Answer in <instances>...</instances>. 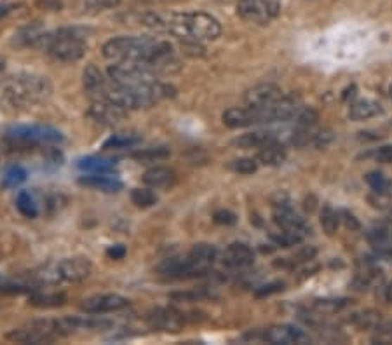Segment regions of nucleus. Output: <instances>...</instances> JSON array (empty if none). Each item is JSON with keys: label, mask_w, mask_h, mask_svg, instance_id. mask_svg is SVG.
<instances>
[{"label": "nucleus", "mask_w": 392, "mask_h": 345, "mask_svg": "<svg viewBox=\"0 0 392 345\" xmlns=\"http://www.w3.org/2000/svg\"><path fill=\"white\" fill-rule=\"evenodd\" d=\"M103 56L119 61H140L154 67L157 72H169L173 61V46L155 37H115L103 46Z\"/></svg>", "instance_id": "f257e3e1"}, {"label": "nucleus", "mask_w": 392, "mask_h": 345, "mask_svg": "<svg viewBox=\"0 0 392 345\" xmlns=\"http://www.w3.org/2000/svg\"><path fill=\"white\" fill-rule=\"evenodd\" d=\"M51 81L37 74H18L0 84V101L11 108H32L49 100Z\"/></svg>", "instance_id": "f03ea898"}, {"label": "nucleus", "mask_w": 392, "mask_h": 345, "mask_svg": "<svg viewBox=\"0 0 392 345\" xmlns=\"http://www.w3.org/2000/svg\"><path fill=\"white\" fill-rule=\"evenodd\" d=\"M164 18V32L183 41H215L221 34V25L208 13H173Z\"/></svg>", "instance_id": "7ed1b4c3"}, {"label": "nucleus", "mask_w": 392, "mask_h": 345, "mask_svg": "<svg viewBox=\"0 0 392 345\" xmlns=\"http://www.w3.org/2000/svg\"><path fill=\"white\" fill-rule=\"evenodd\" d=\"M87 32L84 28L68 27L60 28L51 34H44L37 47L46 51L51 58L65 63L79 61L87 53Z\"/></svg>", "instance_id": "20e7f679"}, {"label": "nucleus", "mask_w": 392, "mask_h": 345, "mask_svg": "<svg viewBox=\"0 0 392 345\" xmlns=\"http://www.w3.org/2000/svg\"><path fill=\"white\" fill-rule=\"evenodd\" d=\"M157 74L154 67L140 61H119L108 67V79L115 84L126 87H141L157 81Z\"/></svg>", "instance_id": "39448f33"}, {"label": "nucleus", "mask_w": 392, "mask_h": 345, "mask_svg": "<svg viewBox=\"0 0 392 345\" xmlns=\"http://www.w3.org/2000/svg\"><path fill=\"white\" fill-rule=\"evenodd\" d=\"M6 140L13 147H28V145L42 143H60L65 140L63 133L56 128L44 124L14 126L6 133Z\"/></svg>", "instance_id": "423d86ee"}, {"label": "nucleus", "mask_w": 392, "mask_h": 345, "mask_svg": "<svg viewBox=\"0 0 392 345\" xmlns=\"http://www.w3.org/2000/svg\"><path fill=\"white\" fill-rule=\"evenodd\" d=\"M272 218H274L275 225H277L282 232L300 239V241H303V239L311 234V225H308L307 221H305V218L300 216L292 206L275 204Z\"/></svg>", "instance_id": "0eeeda50"}, {"label": "nucleus", "mask_w": 392, "mask_h": 345, "mask_svg": "<svg viewBox=\"0 0 392 345\" xmlns=\"http://www.w3.org/2000/svg\"><path fill=\"white\" fill-rule=\"evenodd\" d=\"M237 14L255 25H268L277 16V6L270 0H239Z\"/></svg>", "instance_id": "6e6552de"}, {"label": "nucleus", "mask_w": 392, "mask_h": 345, "mask_svg": "<svg viewBox=\"0 0 392 345\" xmlns=\"http://www.w3.org/2000/svg\"><path fill=\"white\" fill-rule=\"evenodd\" d=\"M87 117L93 122L100 126H107V128H114V126L122 124L128 117V110L119 105L112 103V101L105 100H94L91 107L86 112Z\"/></svg>", "instance_id": "1a4fd4ad"}, {"label": "nucleus", "mask_w": 392, "mask_h": 345, "mask_svg": "<svg viewBox=\"0 0 392 345\" xmlns=\"http://www.w3.org/2000/svg\"><path fill=\"white\" fill-rule=\"evenodd\" d=\"M91 271H93V265L84 256L65 259L53 268V282H81L89 278Z\"/></svg>", "instance_id": "9d476101"}, {"label": "nucleus", "mask_w": 392, "mask_h": 345, "mask_svg": "<svg viewBox=\"0 0 392 345\" xmlns=\"http://www.w3.org/2000/svg\"><path fill=\"white\" fill-rule=\"evenodd\" d=\"M147 323L152 330L164 333H178L185 325V315L173 307H159L147 314Z\"/></svg>", "instance_id": "9b49d317"}, {"label": "nucleus", "mask_w": 392, "mask_h": 345, "mask_svg": "<svg viewBox=\"0 0 392 345\" xmlns=\"http://www.w3.org/2000/svg\"><path fill=\"white\" fill-rule=\"evenodd\" d=\"M129 307V300L126 297L115 295V293H103V295H93L81 304V308L86 314H110V312L124 311Z\"/></svg>", "instance_id": "f8f14e48"}, {"label": "nucleus", "mask_w": 392, "mask_h": 345, "mask_svg": "<svg viewBox=\"0 0 392 345\" xmlns=\"http://www.w3.org/2000/svg\"><path fill=\"white\" fill-rule=\"evenodd\" d=\"M281 96V87H277L275 84H260L246 91L244 105L249 108H265L275 103Z\"/></svg>", "instance_id": "ddd939ff"}, {"label": "nucleus", "mask_w": 392, "mask_h": 345, "mask_svg": "<svg viewBox=\"0 0 392 345\" xmlns=\"http://www.w3.org/2000/svg\"><path fill=\"white\" fill-rule=\"evenodd\" d=\"M216 256L218 249L213 245H208V242H199V245H195L187 255L192 268H194L195 278H197V275H204L206 272L211 268V265L215 263Z\"/></svg>", "instance_id": "4468645a"}, {"label": "nucleus", "mask_w": 392, "mask_h": 345, "mask_svg": "<svg viewBox=\"0 0 392 345\" xmlns=\"http://www.w3.org/2000/svg\"><path fill=\"white\" fill-rule=\"evenodd\" d=\"M261 339L265 342L270 344H282V345H289V344H302L307 340V335L302 332V330L295 328V326L289 325H277V326H270L263 332Z\"/></svg>", "instance_id": "2eb2a0df"}, {"label": "nucleus", "mask_w": 392, "mask_h": 345, "mask_svg": "<svg viewBox=\"0 0 392 345\" xmlns=\"http://www.w3.org/2000/svg\"><path fill=\"white\" fill-rule=\"evenodd\" d=\"M79 183H81L82 187L93 188V190L100 192H108V194L119 192L124 187V183L112 173H87L86 176L79 178Z\"/></svg>", "instance_id": "dca6fc26"}, {"label": "nucleus", "mask_w": 392, "mask_h": 345, "mask_svg": "<svg viewBox=\"0 0 392 345\" xmlns=\"http://www.w3.org/2000/svg\"><path fill=\"white\" fill-rule=\"evenodd\" d=\"M223 124L230 129L239 128H249V126L259 124V117H256L255 108L249 107H232L228 110L223 112L221 115Z\"/></svg>", "instance_id": "f3484780"}, {"label": "nucleus", "mask_w": 392, "mask_h": 345, "mask_svg": "<svg viewBox=\"0 0 392 345\" xmlns=\"http://www.w3.org/2000/svg\"><path fill=\"white\" fill-rule=\"evenodd\" d=\"M255 253L246 242H232L223 253V263L232 268H244L253 265Z\"/></svg>", "instance_id": "a211bd4d"}, {"label": "nucleus", "mask_w": 392, "mask_h": 345, "mask_svg": "<svg viewBox=\"0 0 392 345\" xmlns=\"http://www.w3.org/2000/svg\"><path fill=\"white\" fill-rule=\"evenodd\" d=\"M7 340L11 342H18V344H51L53 339L47 335L46 332L37 325V323H30L25 328H18L13 330L11 333H7Z\"/></svg>", "instance_id": "6ab92c4d"}, {"label": "nucleus", "mask_w": 392, "mask_h": 345, "mask_svg": "<svg viewBox=\"0 0 392 345\" xmlns=\"http://www.w3.org/2000/svg\"><path fill=\"white\" fill-rule=\"evenodd\" d=\"M143 183L152 188H171L176 183V174L166 166H154L145 171Z\"/></svg>", "instance_id": "aec40b11"}, {"label": "nucleus", "mask_w": 392, "mask_h": 345, "mask_svg": "<svg viewBox=\"0 0 392 345\" xmlns=\"http://www.w3.org/2000/svg\"><path fill=\"white\" fill-rule=\"evenodd\" d=\"M274 141H277V138H275V134L270 133V131H253V133H246L237 136L232 141V145L237 148L248 150V148H263L267 147V145L274 143Z\"/></svg>", "instance_id": "412c9836"}, {"label": "nucleus", "mask_w": 392, "mask_h": 345, "mask_svg": "<svg viewBox=\"0 0 392 345\" xmlns=\"http://www.w3.org/2000/svg\"><path fill=\"white\" fill-rule=\"evenodd\" d=\"M28 300H30V305H34V307L54 308L67 304V295L61 292H47V289L42 292V289H39V292L30 293Z\"/></svg>", "instance_id": "4be33fe9"}, {"label": "nucleus", "mask_w": 392, "mask_h": 345, "mask_svg": "<svg viewBox=\"0 0 392 345\" xmlns=\"http://www.w3.org/2000/svg\"><path fill=\"white\" fill-rule=\"evenodd\" d=\"M286 148L282 147L279 141H274V143L267 145V147L260 148L259 155H256V162L263 166H281L282 162L286 161Z\"/></svg>", "instance_id": "5701e85b"}, {"label": "nucleus", "mask_w": 392, "mask_h": 345, "mask_svg": "<svg viewBox=\"0 0 392 345\" xmlns=\"http://www.w3.org/2000/svg\"><path fill=\"white\" fill-rule=\"evenodd\" d=\"M77 168L84 173H114L115 161L98 157V155H87V157L79 159Z\"/></svg>", "instance_id": "b1692460"}, {"label": "nucleus", "mask_w": 392, "mask_h": 345, "mask_svg": "<svg viewBox=\"0 0 392 345\" xmlns=\"http://www.w3.org/2000/svg\"><path fill=\"white\" fill-rule=\"evenodd\" d=\"M107 84L108 79L105 77L103 72H101L96 65H87L84 70V87L87 93L93 98H96Z\"/></svg>", "instance_id": "393cba45"}, {"label": "nucleus", "mask_w": 392, "mask_h": 345, "mask_svg": "<svg viewBox=\"0 0 392 345\" xmlns=\"http://www.w3.org/2000/svg\"><path fill=\"white\" fill-rule=\"evenodd\" d=\"M379 114H382V107L373 100L355 101L351 105V110H348V117L352 121H366V119H372Z\"/></svg>", "instance_id": "a878e982"}, {"label": "nucleus", "mask_w": 392, "mask_h": 345, "mask_svg": "<svg viewBox=\"0 0 392 345\" xmlns=\"http://www.w3.org/2000/svg\"><path fill=\"white\" fill-rule=\"evenodd\" d=\"M44 34H46V32L42 30L41 25L35 23V25H32V27L21 28V30L14 35V44H16V46H21V47H28V46L37 47V44H39V41H41V37Z\"/></svg>", "instance_id": "bb28decb"}, {"label": "nucleus", "mask_w": 392, "mask_h": 345, "mask_svg": "<svg viewBox=\"0 0 392 345\" xmlns=\"http://www.w3.org/2000/svg\"><path fill=\"white\" fill-rule=\"evenodd\" d=\"M141 141V138L138 134L133 133H117L112 134L108 140H105L103 148L105 150H110V148H115V150H121V148H131L134 145H138Z\"/></svg>", "instance_id": "cd10ccee"}, {"label": "nucleus", "mask_w": 392, "mask_h": 345, "mask_svg": "<svg viewBox=\"0 0 392 345\" xmlns=\"http://www.w3.org/2000/svg\"><path fill=\"white\" fill-rule=\"evenodd\" d=\"M131 201H133L138 208L147 209V208H152V206L157 204L159 197H157V194L154 192V188L143 187V188H134V190L131 192Z\"/></svg>", "instance_id": "c85d7f7f"}, {"label": "nucleus", "mask_w": 392, "mask_h": 345, "mask_svg": "<svg viewBox=\"0 0 392 345\" xmlns=\"http://www.w3.org/2000/svg\"><path fill=\"white\" fill-rule=\"evenodd\" d=\"M169 148L166 147H150V148H141V150L134 152L133 159L138 162H155V161H162V159H168L169 157Z\"/></svg>", "instance_id": "c756f323"}, {"label": "nucleus", "mask_w": 392, "mask_h": 345, "mask_svg": "<svg viewBox=\"0 0 392 345\" xmlns=\"http://www.w3.org/2000/svg\"><path fill=\"white\" fill-rule=\"evenodd\" d=\"M16 208L25 218H37L39 216V208L35 204L34 197L30 195V192H20L16 199Z\"/></svg>", "instance_id": "7c9ffc66"}, {"label": "nucleus", "mask_w": 392, "mask_h": 345, "mask_svg": "<svg viewBox=\"0 0 392 345\" xmlns=\"http://www.w3.org/2000/svg\"><path fill=\"white\" fill-rule=\"evenodd\" d=\"M340 225V215L337 211H333L329 206H325L321 209V227L325 228V232L328 235H333L339 230Z\"/></svg>", "instance_id": "2f4dec72"}, {"label": "nucleus", "mask_w": 392, "mask_h": 345, "mask_svg": "<svg viewBox=\"0 0 392 345\" xmlns=\"http://www.w3.org/2000/svg\"><path fill=\"white\" fill-rule=\"evenodd\" d=\"M25 180H27V171H25V168H21V166H11L6 174H4L2 185L6 188H16L20 187Z\"/></svg>", "instance_id": "473e14b6"}, {"label": "nucleus", "mask_w": 392, "mask_h": 345, "mask_svg": "<svg viewBox=\"0 0 392 345\" xmlns=\"http://www.w3.org/2000/svg\"><path fill=\"white\" fill-rule=\"evenodd\" d=\"M228 168L239 174H253L259 169V162H256V159H235L228 164Z\"/></svg>", "instance_id": "72a5a7b5"}, {"label": "nucleus", "mask_w": 392, "mask_h": 345, "mask_svg": "<svg viewBox=\"0 0 392 345\" xmlns=\"http://www.w3.org/2000/svg\"><path fill=\"white\" fill-rule=\"evenodd\" d=\"M366 181H368L370 187H372L375 192H379V194H384V192L389 188V181H387V178L379 171L370 173L368 176H366Z\"/></svg>", "instance_id": "f704fd0d"}, {"label": "nucleus", "mask_w": 392, "mask_h": 345, "mask_svg": "<svg viewBox=\"0 0 392 345\" xmlns=\"http://www.w3.org/2000/svg\"><path fill=\"white\" fill-rule=\"evenodd\" d=\"M285 289V282L282 281H274V282H268V285L261 286L255 292V297H259V299H263V297H268V295H274V293H279Z\"/></svg>", "instance_id": "c9c22d12"}, {"label": "nucleus", "mask_w": 392, "mask_h": 345, "mask_svg": "<svg viewBox=\"0 0 392 345\" xmlns=\"http://www.w3.org/2000/svg\"><path fill=\"white\" fill-rule=\"evenodd\" d=\"M373 340L379 344H392V325H384L377 328V335Z\"/></svg>", "instance_id": "e433bc0d"}, {"label": "nucleus", "mask_w": 392, "mask_h": 345, "mask_svg": "<svg viewBox=\"0 0 392 345\" xmlns=\"http://www.w3.org/2000/svg\"><path fill=\"white\" fill-rule=\"evenodd\" d=\"M213 220L220 225H234L237 221V216L232 211H228V209H220V211H216L213 215Z\"/></svg>", "instance_id": "4c0bfd02"}, {"label": "nucleus", "mask_w": 392, "mask_h": 345, "mask_svg": "<svg viewBox=\"0 0 392 345\" xmlns=\"http://www.w3.org/2000/svg\"><path fill=\"white\" fill-rule=\"evenodd\" d=\"M375 159L384 164H392V145H386V147H380L375 152Z\"/></svg>", "instance_id": "58836bf2"}, {"label": "nucleus", "mask_w": 392, "mask_h": 345, "mask_svg": "<svg viewBox=\"0 0 392 345\" xmlns=\"http://www.w3.org/2000/svg\"><path fill=\"white\" fill-rule=\"evenodd\" d=\"M173 300H176V302H197L199 299H201V293H195V292H185V293H171Z\"/></svg>", "instance_id": "ea45409f"}, {"label": "nucleus", "mask_w": 392, "mask_h": 345, "mask_svg": "<svg viewBox=\"0 0 392 345\" xmlns=\"http://www.w3.org/2000/svg\"><path fill=\"white\" fill-rule=\"evenodd\" d=\"M126 253H128V249H126V246L122 245L110 246V248L107 249V256L112 260H122L126 256Z\"/></svg>", "instance_id": "a19ab883"}, {"label": "nucleus", "mask_w": 392, "mask_h": 345, "mask_svg": "<svg viewBox=\"0 0 392 345\" xmlns=\"http://www.w3.org/2000/svg\"><path fill=\"white\" fill-rule=\"evenodd\" d=\"M87 2L94 9H114L121 4V0H87Z\"/></svg>", "instance_id": "79ce46f5"}, {"label": "nucleus", "mask_w": 392, "mask_h": 345, "mask_svg": "<svg viewBox=\"0 0 392 345\" xmlns=\"http://www.w3.org/2000/svg\"><path fill=\"white\" fill-rule=\"evenodd\" d=\"M340 220H344V223H346L347 228H352V230H355V228H359V221L355 220L354 215H351L348 211H342L340 213Z\"/></svg>", "instance_id": "37998d69"}, {"label": "nucleus", "mask_w": 392, "mask_h": 345, "mask_svg": "<svg viewBox=\"0 0 392 345\" xmlns=\"http://www.w3.org/2000/svg\"><path fill=\"white\" fill-rule=\"evenodd\" d=\"M13 7H14V6H7V4H0V20H2V18H6L7 14H9L11 11H13Z\"/></svg>", "instance_id": "c03bdc74"}, {"label": "nucleus", "mask_w": 392, "mask_h": 345, "mask_svg": "<svg viewBox=\"0 0 392 345\" xmlns=\"http://www.w3.org/2000/svg\"><path fill=\"white\" fill-rule=\"evenodd\" d=\"M386 299H387V302L392 304V282L387 286V289H386Z\"/></svg>", "instance_id": "a18cd8bd"}, {"label": "nucleus", "mask_w": 392, "mask_h": 345, "mask_svg": "<svg viewBox=\"0 0 392 345\" xmlns=\"http://www.w3.org/2000/svg\"><path fill=\"white\" fill-rule=\"evenodd\" d=\"M4 70H6V58L0 56V74H2Z\"/></svg>", "instance_id": "49530a36"}, {"label": "nucleus", "mask_w": 392, "mask_h": 345, "mask_svg": "<svg viewBox=\"0 0 392 345\" xmlns=\"http://www.w3.org/2000/svg\"><path fill=\"white\" fill-rule=\"evenodd\" d=\"M391 96H392V87H391Z\"/></svg>", "instance_id": "de8ad7c7"}, {"label": "nucleus", "mask_w": 392, "mask_h": 345, "mask_svg": "<svg viewBox=\"0 0 392 345\" xmlns=\"http://www.w3.org/2000/svg\"><path fill=\"white\" fill-rule=\"evenodd\" d=\"M0 295H2V289H0Z\"/></svg>", "instance_id": "09e8293b"}]
</instances>
